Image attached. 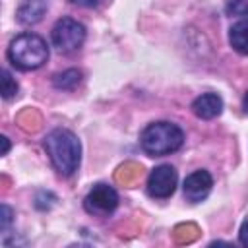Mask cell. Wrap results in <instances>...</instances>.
<instances>
[{
  "mask_svg": "<svg viewBox=\"0 0 248 248\" xmlns=\"http://www.w3.org/2000/svg\"><path fill=\"white\" fill-rule=\"evenodd\" d=\"M45 149L50 163L62 176H72L81 161V143L72 130L56 128L45 138Z\"/></svg>",
  "mask_w": 248,
  "mask_h": 248,
  "instance_id": "obj_1",
  "label": "cell"
},
{
  "mask_svg": "<svg viewBox=\"0 0 248 248\" xmlns=\"http://www.w3.org/2000/svg\"><path fill=\"white\" fill-rule=\"evenodd\" d=\"M184 143L182 130L172 122H151L143 128L140 136L141 149L151 157H163L178 151Z\"/></svg>",
  "mask_w": 248,
  "mask_h": 248,
  "instance_id": "obj_2",
  "label": "cell"
},
{
  "mask_svg": "<svg viewBox=\"0 0 248 248\" xmlns=\"http://www.w3.org/2000/svg\"><path fill=\"white\" fill-rule=\"evenodd\" d=\"M8 60L17 70L29 72L41 68L48 58V46L37 33H21L8 46Z\"/></svg>",
  "mask_w": 248,
  "mask_h": 248,
  "instance_id": "obj_3",
  "label": "cell"
},
{
  "mask_svg": "<svg viewBox=\"0 0 248 248\" xmlns=\"http://www.w3.org/2000/svg\"><path fill=\"white\" fill-rule=\"evenodd\" d=\"M52 45L60 52H74L85 41V25L72 17H62L52 27Z\"/></svg>",
  "mask_w": 248,
  "mask_h": 248,
  "instance_id": "obj_4",
  "label": "cell"
},
{
  "mask_svg": "<svg viewBox=\"0 0 248 248\" xmlns=\"http://www.w3.org/2000/svg\"><path fill=\"white\" fill-rule=\"evenodd\" d=\"M118 205V194L108 184H95L83 200V207L91 215H108Z\"/></svg>",
  "mask_w": 248,
  "mask_h": 248,
  "instance_id": "obj_5",
  "label": "cell"
},
{
  "mask_svg": "<svg viewBox=\"0 0 248 248\" xmlns=\"http://www.w3.org/2000/svg\"><path fill=\"white\" fill-rule=\"evenodd\" d=\"M176 182H178V176H176L174 167L159 165L147 176V192H149L151 198L165 200V198L172 196V192L176 188Z\"/></svg>",
  "mask_w": 248,
  "mask_h": 248,
  "instance_id": "obj_6",
  "label": "cell"
},
{
  "mask_svg": "<svg viewBox=\"0 0 248 248\" xmlns=\"http://www.w3.org/2000/svg\"><path fill=\"white\" fill-rule=\"evenodd\" d=\"M211 186H213V178L207 170H194L192 174L186 176L182 190H184V196L188 202L198 203L209 196Z\"/></svg>",
  "mask_w": 248,
  "mask_h": 248,
  "instance_id": "obj_7",
  "label": "cell"
},
{
  "mask_svg": "<svg viewBox=\"0 0 248 248\" xmlns=\"http://www.w3.org/2000/svg\"><path fill=\"white\" fill-rule=\"evenodd\" d=\"M192 110L202 120L217 118L223 112V99L217 93H203V95H200V97L194 99Z\"/></svg>",
  "mask_w": 248,
  "mask_h": 248,
  "instance_id": "obj_8",
  "label": "cell"
},
{
  "mask_svg": "<svg viewBox=\"0 0 248 248\" xmlns=\"http://www.w3.org/2000/svg\"><path fill=\"white\" fill-rule=\"evenodd\" d=\"M46 12V0H23L16 12L17 21L23 25H35Z\"/></svg>",
  "mask_w": 248,
  "mask_h": 248,
  "instance_id": "obj_9",
  "label": "cell"
},
{
  "mask_svg": "<svg viewBox=\"0 0 248 248\" xmlns=\"http://www.w3.org/2000/svg\"><path fill=\"white\" fill-rule=\"evenodd\" d=\"M229 43L238 54H248V19H240L231 27Z\"/></svg>",
  "mask_w": 248,
  "mask_h": 248,
  "instance_id": "obj_10",
  "label": "cell"
},
{
  "mask_svg": "<svg viewBox=\"0 0 248 248\" xmlns=\"http://www.w3.org/2000/svg\"><path fill=\"white\" fill-rule=\"evenodd\" d=\"M79 81H81V72L76 68L64 70L52 78V85L56 89H74V87H78Z\"/></svg>",
  "mask_w": 248,
  "mask_h": 248,
  "instance_id": "obj_11",
  "label": "cell"
},
{
  "mask_svg": "<svg viewBox=\"0 0 248 248\" xmlns=\"http://www.w3.org/2000/svg\"><path fill=\"white\" fill-rule=\"evenodd\" d=\"M17 95V81L12 78L8 70H2V97L8 101Z\"/></svg>",
  "mask_w": 248,
  "mask_h": 248,
  "instance_id": "obj_12",
  "label": "cell"
},
{
  "mask_svg": "<svg viewBox=\"0 0 248 248\" xmlns=\"http://www.w3.org/2000/svg\"><path fill=\"white\" fill-rule=\"evenodd\" d=\"M227 12L232 16H248V0H229Z\"/></svg>",
  "mask_w": 248,
  "mask_h": 248,
  "instance_id": "obj_13",
  "label": "cell"
},
{
  "mask_svg": "<svg viewBox=\"0 0 248 248\" xmlns=\"http://www.w3.org/2000/svg\"><path fill=\"white\" fill-rule=\"evenodd\" d=\"M10 223H12V209L4 203V205H2V231H4V232L8 231Z\"/></svg>",
  "mask_w": 248,
  "mask_h": 248,
  "instance_id": "obj_14",
  "label": "cell"
},
{
  "mask_svg": "<svg viewBox=\"0 0 248 248\" xmlns=\"http://www.w3.org/2000/svg\"><path fill=\"white\" fill-rule=\"evenodd\" d=\"M238 240H240V244H242V246H248V219H246V221L242 223V227H240Z\"/></svg>",
  "mask_w": 248,
  "mask_h": 248,
  "instance_id": "obj_15",
  "label": "cell"
},
{
  "mask_svg": "<svg viewBox=\"0 0 248 248\" xmlns=\"http://www.w3.org/2000/svg\"><path fill=\"white\" fill-rule=\"evenodd\" d=\"M72 4H76V6H83V8H93V6H97L101 0H70Z\"/></svg>",
  "mask_w": 248,
  "mask_h": 248,
  "instance_id": "obj_16",
  "label": "cell"
},
{
  "mask_svg": "<svg viewBox=\"0 0 248 248\" xmlns=\"http://www.w3.org/2000/svg\"><path fill=\"white\" fill-rule=\"evenodd\" d=\"M0 141H2V155H8V151H10V141H8V138L2 136Z\"/></svg>",
  "mask_w": 248,
  "mask_h": 248,
  "instance_id": "obj_17",
  "label": "cell"
},
{
  "mask_svg": "<svg viewBox=\"0 0 248 248\" xmlns=\"http://www.w3.org/2000/svg\"><path fill=\"white\" fill-rule=\"evenodd\" d=\"M242 107H244V112L248 114V91H246V95H244V101H242Z\"/></svg>",
  "mask_w": 248,
  "mask_h": 248,
  "instance_id": "obj_18",
  "label": "cell"
}]
</instances>
